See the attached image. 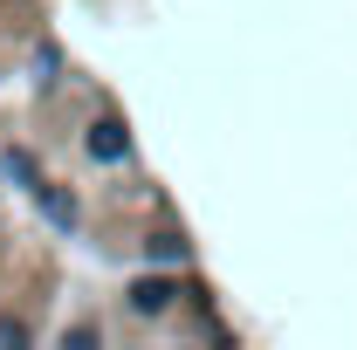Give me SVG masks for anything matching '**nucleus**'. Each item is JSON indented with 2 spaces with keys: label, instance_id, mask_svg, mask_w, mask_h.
Masks as SVG:
<instances>
[{
  "label": "nucleus",
  "instance_id": "1",
  "mask_svg": "<svg viewBox=\"0 0 357 350\" xmlns=\"http://www.w3.org/2000/svg\"><path fill=\"white\" fill-rule=\"evenodd\" d=\"M89 158H103V165H117V158H131V137L117 117H96L89 124Z\"/></svg>",
  "mask_w": 357,
  "mask_h": 350
},
{
  "label": "nucleus",
  "instance_id": "2",
  "mask_svg": "<svg viewBox=\"0 0 357 350\" xmlns=\"http://www.w3.org/2000/svg\"><path fill=\"white\" fill-rule=\"evenodd\" d=\"M172 296H178V289L165 282V275H144V282L131 289V309H137V316H158V309H172Z\"/></svg>",
  "mask_w": 357,
  "mask_h": 350
},
{
  "label": "nucleus",
  "instance_id": "3",
  "mask_svg": "<svg viewBox=\"0 0 357 350\" xmlns=\"http://www.w3.org/2000/svg\"><path fill=\"white\" fill-rule=\"evenodd\" d=\"M35 199H42V213L55 220V227H76V199H69L62 185H42V178H35Z\"/></svg>",
  "mask_w": 357,
  "mask_h": 350
},
{
  "label": "nucleus",
  "instance_id": "4",
  "mask_svg": "<svg viewBox=\"0 0 357 350\" xmlns=\"http://www.w3.org/2000/svg\"><path fill=\"white\" fill-rule=\"evenodd\" d=\"M144 254H151V261H178L185 241H178V234H158V241H144Z\"/></svg>",
  "mask_w": 357,
  "mask_h": 350
},
{
  "label": "nucleus",
  "instance_id": "5",
  "mask_svg": "<svg viewBox=\"0 0 357 350\" xmlns=\"http://www.w3.org/2000/svg\"><path fill=\"white\" fill-rule=\"evenodd\" d=\"M7 172L21 178V185H35V158H28V151H7Z\"/></svg>",
  "mask_w": 357,
  "mask_h": 350
}]
</instances>
